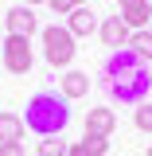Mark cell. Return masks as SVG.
<instances>
[{"label": "cell", "instance_id": "obj_1", "mask_svg": "<svg viewBox=\"0 0 152 156\" xmlns=\"http://www.w3.org/2000/svg\"><path fill=\"white\" fill-rule=\"evenodd\" d=\"M105 86H109V98H113V101L136 109L140 101H148L152 74H148V66H144L129 47H121V51H113V55L105 58Z\"/></svg>", "mask_w": 152, "mask_h": 156}, {"label": "cell", "instance_id": "obj_2", "mask_svg": "<svg viewBox=\"0 0 152 156\" xmlns=\"http://www.w3.org/2000/svg\"><path fill=\"white\" fill-rule=\"evenodd\" d=\"M23 125L39 136H62V129L70 125V101L58 94V90H39L27 101V113Z\"/></svg>", "mask_w": 152, "mask_h": 156}, {"label": "cell", "instance_id": "obj_3", "mask_svg": "<svg viewBox=\"0 0 152 156\" xmlns=\"http://www.w3.org/2000/svg\"><path fill=\"white\" fill-rule=\"evenodd\" d=\"M39 35H43V58H47L51 66H62V70H66V66L74 62L78 47H74V35L66 31V23H51V27H43Z\"/></svg>", "mask_w": 152, "mask_h": 156}, {"label": "cell", "instance_id": "obj_4", "mask_svg": "<svg viewBox=\"0 0 152 156\" xmlns=\"http://www.w3.org/2000/svg\"><path fill=\"white\" fill-rule=\"evenodd\" d=\"M0 58H4V66H8L12 74H27L31 62H35V55H31V39H23V35H4Z\"/></svg>", "mask_w": 152, "mask_h": 156}, {"label": "cell", "instance_id": "obj_5", "mask_svg": "<svg viewBox=\"0 0 152 156\" xmlns=\"http://www.w3.org/2000/svg\"><path fill=\"white\" fill-rule=\"evenodd\" d=\"M4 27H8V35H23V39H31V35L39 31L35 8H27V4H16V8H8V12H4Z\"/></svg>", "mask_w": 152, "mask_h": 156}, {"label": "cell", "instance_id": "obj_6", "mask_svg": "<svg viewBox=\"0 0 152 156\" xmlns=\"http://www.w3.org/2000/svg\"><path fill=\"white\" fill-rule=\"evenodd\" d=\"M97 31H101V43L109 47V55H113V51H121V47H129V35H133V27L117 16V12L101 20V27H97Z\"/></svg>", "mask_w": 152, "mask_h": 156}, {"label": "cell", "instance_id": "obj_7", "mask_svg": "<svg viewBox=\"0 0 152 156\" xmlns=\"http://www.w3.org/2000/svg\"><path fill=\"white\" fill-rule=\"evenodd\" d=\"M117 16L125 20L133 31H144V27L152 23V0H121Z\"/></svg>", "mask_w": 152, "mask_h": 156}, {"label": "cell", "instance_id": "obj_8", "mask_svg": "<svg viewBox=\"0 0 152 156\" xmlns=\"http://www.w3.org/2000/svg\"><path fill=\"white\" fill-rule=\"evenodd\" d=\"M113 129H117V113L109 105H94V109L86 113V136H105V140H109Z\"/></svg>", "mask_w": 152, "mask_h": 156}, {"label": "cell", "instance_id": "obj_9", "mask_svg": "<svg viewBox=\"0 0 152 156\" xmlns=\"http://www.w3.org/2000/svg\"><path fill=\"white\" fill-rule=\"evenodd\" d=\"M58 94L66 98V101L86 98V94H90V74H86V70H66V74L58 78Z\"/></svg>", "mask_w": 152, "mask_h": 156}, {"label": "cell", "instance_id": "obj_10", "mask_svg": "<svg viewBox=\"0 0 152 156\" xmlns=\"http://www.w3.org/2000/svg\"><path fill=\"white\" fill-rule=\"evenodd\" d=\"M94 27H97V16H94V12H90V4H82V8H74V12L66 16V31H70V35H74V39H82V35H90Z\"/></svg>", "mask_w": 152, "mask_h": 156}, {"label": "cell", "instance_id": "obj_11", "mask_svg": "<svg viewBox=\"0 0 152 156\" xmlns=\"http://www.w3.org/2000/svg\"><path fill=\"white\" fill-rule=\"evenodd\" d=\"M23 136H27L23 117H19V113H0V144H8V140H23Z\"/></svg>", "mask_w": 152, "mask_h": 156}, {"label": "cell", "instance_id": "obj_12", "mask_svg": "<svg viewBox=\"0 0 152 156\" xmlns=\"http://www.w3.org/2000/svg\"><path fill=\"white\" fill-rule=\"evenodd\" d=\"M129 51H133L144 66L152 62V27H144V31H133L129 35Z\"/></svg>", "mask_w": 152, "mask_h": 156}, {"label": "cell", "instance_id": "obj_13", "mask_svg": "<svg viewBox=\"0 0 152 156\" xmlns=\"http://www.w3.org/2000/svg\"><path fill=\"white\" fill-rule=\"evenodd\" d=\"M66 140H55V136H47V140H39L35 144V156H66Z\"/></svg>", "mask_w": 152, "mask_h": 156}, {"label": "cell", "instance_id": "obj_14", "mask_svg": "<svg viewBox=\"0 0 152 156\" xmlns=\"http://www.w3.org/2000/svg\"><path fill=\"white\" fill-rule=\"evenodd\" d=\"M133 121H136V129L140 133H152V101H140L133 109Z\"/></svg>", "mask_w": 152, "mask_h": 156}, {"label": "cell", "instance_id": "obj_15", "mask_svg": "<svg viewBox=\"0 0 152 156\" xmlns=\"http://www.w3.org/2000/svg\"><path fill=\"white\" fill-rule=\"evenodd\" d=\"M78 144L86 148V156H105L109 152V140H105V136H82Z\"/></svg>", "mask_w": 152, "mask_h": 156}, {"label": "cell", "instance_id": "obj_16", "mask_svg": "<svg viewBox=\"0 0 152 156\" xmlns=\"http://www.w3.org/2000/svg\"><path fill=\"white\" fill-rule=\"evenodd\" d=\"M47 8H51L55 16H70V12H74V0H47Z\"/></svg>", "mask_w": 152, "mask_h": 156}, {"label": "cell", "instance_id": "obj_17", "mask_svg": "<svg viewBox=\"0 0 152 156\" xmlns=\"http://www.w3.org/2000/svg\"><path fill=\"white\" fill-rule=\"evenodd\" d=\"M0 156H27V148H23V140H8V144H0Z\"/></svg>", "mask_w": 152, "mask_h": 156}, {"label": "cell", "instance_id": "obj_18", "mask_svg": "<svg viewBox=\"0 0 152 156\" xmlns=\"http://www.w3.org/2000/svg\"><path fill=\"white\" fill-rule=\"evenodd\" d=\"M66 156H86V148H82V144H78V140H74V144L66 148Z\"/></svg>", "mask_w": 152, "mask_h": 156}, {"label": "cell", "instance_id": "obj_19", "mask_svg": "<svg viewBox=\"0 0 152 156\" xmlns=\"http://www.w3.org/2000/svg\"><path fill=\"white\" fill-rule=\"evenodd\" d=\"M23 4H27V8H35V4H47V0H23Z\"/></svg>", "mask_w": 152, "mask_h": 156}, {"label": "cell", "instance_id": "obj_20", "mask_svg": "<svg viewBox=\"0 0 152 156\" xmlns=\"http://www.w3.org/2000/svg\"><path fill=\"white\" fill-rule=\"evenodd\" d=\"M82 4H90V0H74V8H82Z\"/></svg>", "mask_w": 152, "mask_h": 156}, {"label": "cell", "instance_id": "obj_21", "mask_svg": "<svg viewBox=\"0 0 152 156\" xmlns=\"http://www.w3.org/2000/svg\"><path fill=\"white\" fill-rule=\"evenodd\" d=\"M0 47H4V35H0Z\"/></svg>", "mask_w": 152, "mask_h": 156}, {"label": "cell", "instance_id": "obj_22", "mask_svg": "<svg viewBox=\"0 0 152 156\" xmlns=\"http://www.w3.org/2000/svg\"><path fill=\"white\" fill-rule=\"evenodd\" d=\"M148 156H152V144H148Z\"/></svg>", "mask_w": 152, "mask_h": 156}, {"label": "cell", "instance_id": "obj_23", "mask_svg": "<svg viewBox=\"0 0 152 156\" xmlns=\"http://www.w3.org/2000/svg\"><path fill=\"white\" fill-rule=\"evenodd\" d=\"M148 27H152V23H148Z\"/></svg>", "mask_w": 152, "mask_h": 156}]
</instances>
